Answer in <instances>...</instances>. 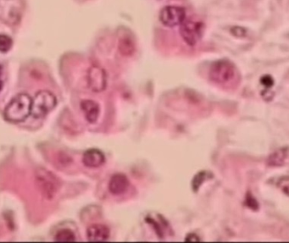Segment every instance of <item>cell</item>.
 I'll return each mask as SVG.
<instances>
[{
	"label": "cell",
	"instance_id": "8992f818",
	"mask_svg": "<svg viewBox=\"0 0 289 243\" xmlns=\"http://www.w3.org/2000/svg\"><path fill=\"white\" fill-rule=\"evenodd\" d=\"M185 19V9L180 6H165L159 13V20L167 27L179 26Z\"/></svg>",
	"mask_w": 289,
	"mask_h": 243
},
{
	"label": "cell",
	"instance_id": "30bf717a",
	"mask_svg": "<svg viewBox=\"0 0 289 243\" xmlns=\"http://www.w3.org/2000/svg\"><path fill=\"white\" fill-rule=\"evenodd\" d=\"M82 162L85 166L89 168H98L105 163V156L101 151L92 148L84 153Z\"/></svg>",
	"mask_w": 289,
	"mask_h": 243
},
{
	"label": "cell",
	"instance_id": "9c48e42d",
	"mask_svg": "<svg viewBox=\"0 0 289 243\" xmlns=\"http://www.w3.org/2000/svg\"><path fill=\"white\" fill-rule=\"evenodd\" d=\"M130 182L124 174H115L110 180L109 190L113 195H122L128 191Z\"/></svg>",
	"mask_w": 289,
	"mask_h": 243
},
{
	"label": "cell",
	"instance_id": "5b68a950",
	"mask_svg": "<svg viewBox=\"0 0 289 243\" xmlns=\"http://www.w3.org/2000/svg\"><path fill=\"white\" fill-rule=\"evenodd\" d=\"M180 26V33L183 40L190 46L196 45L197 43L202 38L205 30L204 23L190 18L183 20Z\"/></svg>",
	"mask_w": 289,
	"mask_h": 243
},
{
	"label": "cell",
	"instance_id": "2e32d148",
	"mask_svg": "<svg viewBox=\"0 0 289 243\" xmlns=\"http://www.w3.org/2000/svg\"><path fill=\"white\" fill-rule=\"evenodd\" d=\"M13 41L9 36L0 34V52L7 53L11 50Z\"/></svg>",
	"mask_w": 289,
	"mask_h": 243
},
{
	"label": "cell",
	"instance_id": "277c9868",
	"mask_svg": "<svg viewBox=\"0 0 289 243\" xmlns=\"http://www.w3.org/2000/svg\"><path fill=\"white\" fill-rule=\"evenodd\" d=\"M234 64L231 61L220 60L214 62L210 69V78L217 83H227L231 81L235 75Z\"/></svg>",
	"mask_w": 289,
	"mask_h": 243
},
{
	"label": "cell",
	"instance_id": "ba28073f",
	"mask_svg": "<svg viewBox=\"0 0 289 243\" xmlns=\"http://www.w3.org/2000/svg\"><path fill=\"white\" fill-rule=\"evenodd\" d=\"M110 229L102 224H94L87 228V240L91 243H103L110 238Z\"/></svg>",
	"mask_w": 289,
	"mask_h": 243
},
{
	"label": "cell",
	"instance_id": "44dd1931",
	"mask_svg": "<svg viewBox=\"0 0 289 243\" xmlns=\"http://www.w3.org/2000/svg\"><path fill=\"white\" fill-rule=\"evenodd\" d=\"M2 88H3V81L0 79V92H1Z\"/></svg>",
	"mask_w": 289,
	"mask_h": 243
},
{
	"label": "cell",
	"instance_id": "5bb4252c",
	"mask_svg": "<svg viewBox=\"0 0 289 243\" xmlns=\"http://www.w3.org/2000/svg\"><path fill=\"white\" fill-rule=\"evenodd\" d=\"M75 236L70 230H61L55 235V241L57 243H75Z\"/></svg>",
	"mask_w": 289,
	"mask_h": 243
},
{
	"label": "cell",
	"instance_id": "4fadbf2b",
	"mask_svg": "<svg viewBox=\"0 0 289 243\" xmlns=\"http://www.w3.org/2000/svg\"><path fill=\"white\" fill-rule=\"evenodd\" d=\"M136 46L133 38L125 36L119 42V51L123 56H132L135 52Z\"/></svg>",
	"mask_w": 289,
	"mask_h": 243
},
{
	"label": "cell",
	"instance_id": "ac0fdd59",
	"mask_svg": "<svg viewBox=\"0 0 289 243\" xmlns=\"http://www.w3.org/2000/svg\"><path fill=\"white\" fill-rule=\"evenodd\" d=\"M260 83L263 85L266 89H268V88H271L274 85V80H273L271 75H264L263 77H261V79H260Z\"/></svg>",
	"mask_w": 289,
	"mask_h": 243
},
{
	"label": "cell",
	"instance_id": "7c38bea8",
	"mask_svg": "<svg viewBox=\"0 0 289 243\" xmlns=\"http://www.w3.org/2000/svg\"><path fill=\"white\" fill-rule=\"evenodd\" d=\"M289 158V148H279L278 150L275 151L270 155L267 159V165L272 167H278L283 166L286 164Z\"/></svg>",
	"mask_w": 289,
	"mask_h": 243
},
{
	"label": "cell",
	"instance_id": "7a4b0ae2",
	"mask_svg": "<svg viewBox=\"0 0 289 243\" xmlns=\"http://www.w3.org/2000/svg\"><path fill=\"white\" fill-rule=\"evenodd\" d=\"M36 184L44 198L50 200L55 197L58 192L61 182L55 175L47 171L46 169L39 168L36 171Z\"/></svg>",
	"mask_w": 289,
	"mask_h": 243
},
{
	"label": "cell",
	"instance_id": "3957f363",
	"mask_svg": "<svg viewBox=\"0 0 289 243\" xmlns=\"http://www.w3.org/2000/svg\"><path fill=\"white\" fill-rule=\"evenodd\" d=\"M57 105V99L49 91H39L32 102V115L36 119L43 118Z\"/></svg>",
	"mask_w": 289,
	"mask_h": 243
},
{
	"label": "cell",
	"instance_id": "ffe728a7",
	"mask_svg": "<svg viewBox=\"0 0 289 243\" xmlns=\"http://www.w3.org/2000/svg\"><path fill=\"white\" fill-rule=\"evenodd\" d=\"M185 242L186 243H200L201 242V239L196 234L190 233L186 237Z\"/></svg>",
	"mask_w": 289,
	"mask_h": 243
},
{
	"label": "cell",
	"instance_id": "9a60e30c",
	"mask_svg": "<svg viewBox=\"0 0 289 243\" xmlns=\"http://www.w3.org/2000/svg\"><path fill=\"white\" fill-rule=\"evenodd\" d=\"M207 176H208V173L206 171H201V172H199V173L197 174L194 179H193V182H192V187H193L194 191L197 192V191H199V189L202 185L203 182L207 178Z\"/></svg>",
	"mask_w": 289,
	"mask_h": 243
},
{
	"label": "cell",
	"instance_id": "52a82bcc",
	"mask_svg": "<svg viewBox=\"0 0 289 243\" xmlns=\"http://www.w3.org/2000/svg\"><path fill=\"white\" fill-rule=\"evenodd\" d=\"M87 83L90 89L95 93L104 91L107 86V75L104 69L96 65L91 67L87 72Z\"/></svg>",
	"mask_w": 289,
	"mask_h": 243
},
{
	"label": "cell",
	"instance_id": "e0dca14e",
	"mask_svg": "<svg viewBox=\"0 0 289 243\" xmlns=\"http://www.w3.org/2000/svg\"><path fill=\"white\" fill-rule=\"evenodd\" d=\"M244 203H245V205L247 207H249V208H251L253 210H257L258 208H259V204H258L257 201L250 192L247 194Z\"/></svg>",
	"mask_w": 289,
	"mask_h": 243
},
{
	"label": "cell",
	"instance_id": "6da1fadb",
	"mask_svg": "<svg viewBox=\"0 0 289 243\" xmlns=\"http://www.w3.org/2000/svg\"><path fill=\"white\" fill-rule=\"evenodd\" d=\"M32 99L26 93L15 96L6 106L3 116L7 122L12 123L22 122L31 115Z\"/></svg>",
	"mask_w": 289,
	"mask_h": 243
},
{
	"label": "cell",
	"instance_id": "8fae6325",
	"mask_svg": "<svg viewBox=\"0 0 289 243\" xmlns=\"http://www.w3.org/2000/svg\"><path fill=\"white\" fill-rule=\"evenodd\" d=\"M81 109L83 111L85 118L89 123H95L100 114V108L93 100H84L81 102Z\"/></svg>",
	"mask_w": 289,
	"mask_h": 243
},
{
	"label": "cell",
	"instance_id": "d6986e66",
	"mask_svg": "<svg viewBox=\"0 0 289 243\" xmlns=\"http://www.w3.org/2000/svg\"><path fill=\"white\" fill-rule=\"evenodd\" d=\"M231 32L236 37H239V38L246 36V30L243 27H240V26L232 27L231 29Z\"/></svg>",
	"mask_w": 289,
	"mask_h": 243
},
{
	"label": "cell",
	"instance_id": "7402d4cb",
	"mask_svg": "<svg viewBox=\"0 0 289 243\" xmlns=\"http://www.w3.org/2000/svg\"><path fill=\"white\" fill-rule=\"evenodd\" d=\"M2 71H3V69H2V66H1V64H0V76L2 75Z\"/></svg>",
	"mask_w": 289,
	"mask_h": 243
}]
</instances>
